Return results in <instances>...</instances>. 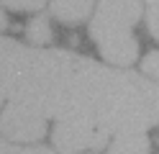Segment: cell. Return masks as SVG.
Segmentation results:
<instances>
[{
    "mask_svg": "<svg viewBox=\"0 0 159 154\" xmlns=\"http://www.w3.org/2000/svg\"><path fill=\"white\" fill-rule=\"evenodd\" d=\"M98 123H103L116 133H144L159 123V82H149L134 72H121L113 92L98 113Z\"/></svg>",
    "mask_w": 159,
    "mask_h": 154,
    "instance_id": "1",
    "label": "cell"
},
{
    "mask_svg": "<svg viewBox=\"0 0 159 154\" xmlns=\"http://www.w3.org/2000/svg\"><path fill=\"white\" fill-rule=\"evenodd\" d=\"M141 18V0H98L90 36L111 67H128L139 57L134 26Z\"/></svg>",
    "mask_w": 159,
    "mask_h": 154,
    "instance_id": "2",
    "label": "cell"
},
{
    "mask_svg": "<svg viewBox=\"0 0 159 154\" xmlns=\"http://www.w3.org/2000/svg\"><path fill=\"white\" fill-rule=\"evenodd\" d=\"M113 133L95 118H67L57 121L52 131V144L59 154H77L85 149H103L108 147V139Z\"/></svg>",
    "mask_w": 159,
    "mask_h": 154,
    "instance_id": "3",
    "label": "cell"
},
{
    "mask_svg": "<svg viewBox=\"0 0 159 154\" xmlns=\"http://www.w3.org/2000/svg\"><path fill=\"white\" fill-rule=\"evenodd\" d=\"M46 116L39 108L28 103H16L11 100L5 110L0 113V133L8 136L11 141L21 144H34L46 133Z\"/></svg>",
    "mask_w": 159,
    "mask_h": 154,
    "instance_id": "4",
    "label": "cell"
},
{
    "mask_svg": "<svg viewBox=\"0 0 159 154\" xmlns=\"http://www.w3.org/2000/svg\"><path fill=\"white\" fill-rule=\"evenodd\" d=\"M95 0H49L52 16L64 26H77L90 18Z\"/></svg>",
    "mask_w": 159,
    "mask_h": 154,
    "instance_id": "5",
    "label": "cell"
},
{
    "mask_svg": "<svg viewBox=\"0 0 159 154\" xmlns=\"http://www.w3.org/2000/svg\"><path fill=\"white\" fill-rule=\"evenodd\" d=\"M108 154H149L146 133H116Z\"/></svg>",
    "mask_w": 159,
    "mask_h": 154,
    "instance_id": "6",
    "label": "cell"
},
{
    "mask_svg": "<svg viewBox=\"0 0 159 154\" xmlns=\"http://www.w3.org/2000/svg\"><path fill=\"white\" fill-rule=\"evenodd\" d=\"M26 39L31 41L34 46H44L52 41V26H49V21L44 16H36L28 21V26H26Z\"/></svg>",
    "mask_w": 159,
    "mask_h": 154,
    "instance_id": "7",
    "label": "cell"
},
{
    "mask_svg": "<svg viewBox=\"0 0 159 154\" xmlns=\"http://www.w3.org/2000/svg\"><path fill=\"white\" fill-rule=\"evenodd\" d=\"M0 5L18 10V13H34V10H41L46 5V0H0Z\"/></svg>",
    "mask_w": 159,
    "mask_h": 154,
    "instance_id": "8",
    "label": "cell"
},
{
    "mask_svg": "<svg viewBox=\"0 0 159 154\" xmlns=\"http://www.w3.org/2000/svg\"><path fill=\"white\" fill-rule=\"evenodd\" d=\"M0 154H57V152L46 147H16V144L0 139Z\"/></svg>",
    "mask_w": 159,
    "mask_h": 154,
    "instance_id": "9",
    "label": "cell"
},
{
    "mask_svg": "<svg viewBox=\"0 0 159 154\" xmlns=\"http://www.w3.org/2000/svg\"><path fill=\"white\" fill-rule=\"evenodd\" d=\"M146 28L159 41V0H146Z\"/></svg>",
    "mask_w": 159,
    "mask_h": 154,
    "instance_id": "10",
    "label": "cell"
},
{
    "mask_svg": "<svg viewBox=\"0 0 159 154\" xmlns=\"http://www.w3.org/2000/svg\"><path fill=\"white\" fill-rule=\"evenodd\" d=\"M141 69L146 72L149 77L159 80V49H157V51H149V54L144 57V62H141Z\"/></svg>",
    "mask_w": 159,
    "mask_h": 154,
    "instance_id": "11",
    "label": "cell"
},
{
    "mask_svg": "<svg viewBox=\"0 0 159 154\" xmlns=\"http://www.w3.org/2000/svg\"><path fill=\"white\" fill-rule=\"evenodd\" d=\"M8 28V16H5V10H3V5H0V34Z\"/></svg>",
    "mask_w": 159,
    "mask_h": 154,
    "instance_id": "12",
    "label": "cell"
}]
</instances>
